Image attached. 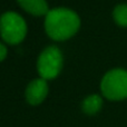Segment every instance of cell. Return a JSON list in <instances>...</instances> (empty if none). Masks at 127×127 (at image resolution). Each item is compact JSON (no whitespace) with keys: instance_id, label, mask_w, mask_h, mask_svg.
Here are the masks:
<instances>
[{"instance_id":"obj_2","label":"cell","mask_w":127,"mask_h":127,"mask_svg":"<svg viewBox=\"0 0 127 127\" xmlns=\"http://www.w3.org/2000/svg\"><path fill=\"white\" fill-rule=\"evenodd\" d=\"M103 96L109 100L118 101L127 98V70L115 68L106 72L100 83Z\"/></svg>"},{"instance_id":"obj_6","label":"cell","mask_w":127,"mask_h":127,"mask_svg":"<svg viewBox=\"0 0 127 127\" xmlns=\"http://www.w3.org/2000/svg\"><path fill=\"white\" fill-rule=\"evenodd\" d=\"M25 11L36 17L46 16L48 13V4L46 0H17Z\"/></svg>"},{"instance_id":"obj_1","label":"cell","mask_w":127,"mask_h":127,"mask_svg":"<svg viewBox=\"0 0 127 127\" xmlns=\"http://www.w3.org/2000/svg\"><path fill=\"white\" fill-rule=\"evenodd\" d=\"M80 19L75 11L67 8H55L48 11L45 19V29L51 39L62 41L69 39L79 30Z\"/></svg>"},{"instance_id":"obj_4","label":"cell","mask_w":127,"mask_h":127,"mask_svg":"<svg viewBox=\"0 0 127 127\" xmlns=\"http://www.w3.org/2000/svg\"><path fill=\"white\" fill-rule=\"evenodd\" d=\"M63 67L62 51L56 46H49L42 50L37 62V69L40 78L45 80L54 79L59 75Z\"/></svg>"},{"instance_id":"obj_8","label":"cell","mask_w":127,"mask_h":127,"mask_svg":"<svg viewBox=\"0 0 127 127\" xmlns=\"http://www.w3.org/2000/svg\"><path fill=\"white\" fill-rule=\"evenodd\" d=\"M113 18L118 26L127 27V4H117L113 11Z\"/></svg>"},{"instance_id":"obj_7","label":"cell","mask_w":127,"mask_h":127,"mask_svg":"<svg viewBox=\"0 0 127 127\" xmlns=\"http://www.w3.org/2000/svg\"><path fill=\"white\" fill-rule=\"evenodd\" d=\"M103 107V98L99 95L94 94L86 97L81 104V109L87 115H95Z\"/></svg>"},{"instance_id":"obj_5","label":"cell","mask_w":127,"mask_h":127,"mask_svg":"<svg viewBox=\"0 0 127 127\" xmlns=\"http://www.w3.org/2000/svg\"><path fill=\"white\" fill-rule=\"evenodd\" d=\"M48 95V85L47 81L42 78H38L32 80L27 86L25 96L30 105L37 106L45 100Z\"/></svg>"},{"instance_id":"obj_3","label":"cell","mask_w":127,"mask_h":127,"mask_svg":"<svg viewBox=\"0 0 127 127\" xmlns=\"http://www.w3.org/2000/svg\"><path fill=\"white\" fill-rule=\"evenodd\" d=\"M27 25L20 15L8 11L0 17V35L9 45H17L25 39Z\"/></svg>"},{"instance_id":"obj_9","label":"cell","mask_w":127,"mask_h":127,"mask_svg":"<svg viewBox=\"0 0 127 127\" xmlns=\"http://www.w3.org/2000/svg\"><path fill=\"white\" fill-rule=\"evenodd\" d=\"M6 57H7V48L4 47V45H2L0 42V62H2Z\"/></svg>"}]
</instances>
